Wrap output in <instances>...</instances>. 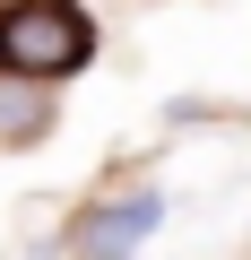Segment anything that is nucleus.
<instances>
[{
    "label": "nucleus",
    "mask_w": 251,
    "mask_h": 260,
    "mask_svg": "<svg viewBox=\"0 0 251 260\" xmlns=\"http://www.w3.org/2000/svg\"><path fill=\"white\" fill-rule=\"evenodd\" d=\"M156 225H165V191L139 182V191H121V200H87V208L69 217L61 251H69V260H139V243H148Z\"/></svg>",
    "instance_id": "obj_2"
},
{
    "label": "nucleus",
    "mask_w": 251,
    "mask_h": 260,
    "mask_svg": "<svg viewBox=\"0 0 251 260\" xmlns=\"http://www.w3.org/2000/svg\"><path fill=\"white\" fill-rule=\"evenodd\" d=\"M52 130V95H35V78H0V148H35Z\"/></svg>",
    "instance_id": "obj_3"
},
{
    "label": "nucleus",
    "mask_w": 251,
    "mask_h": 260,
    "mask_svg": "<svg viewBox=\"0 0 251 260\" xmlns=\"http://www.w3.org/2000/svg\"><path fill=\"white\" fill-rule=\"evenodd\" d=\"M95 61V18L78 0H9L0 9V78H69Z\"/></svg>",
    "instance_id": "obj_1"
}]
</instances>
